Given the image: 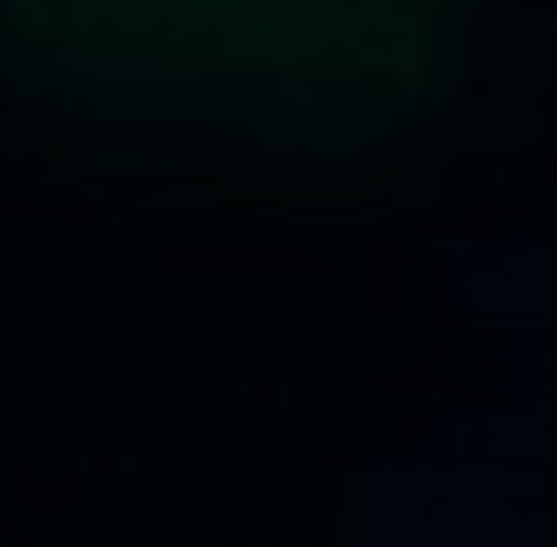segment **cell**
<instances>
[{
    "mask_svg": "<svg viewBox=\"0 0 557 547\" xmlns=\"http://www.w3.org/2000/svg\"><path fill=\"white\" fill-rule=\"evenodd\" d=\"M506 0H0V114L145 165H372L475 103Z\"/></svg>",
    "mask_w": 557,
    "mask_h": 547,
    "instance_id": "1",
    "label": "cell"
}]
</instances>
